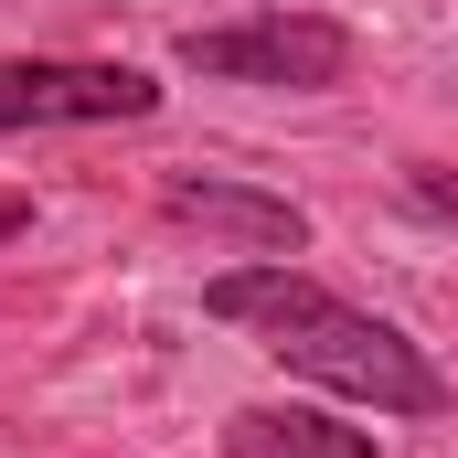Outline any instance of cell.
<instances>
[{
    "label": "cell",
    "instance_id": "7a4b0ae2",
    "mask_svg": "<svg viewBox=\"0 0 458 458\" xmlns=\"http://www.w3.org/2000/svg\"><path fill=\"white\" fill-rule=\"evenodd\" d=\"M182 75H225V86H288L320 97L352 75V32L320 11H245V21H203L182 32Z\"/></svg>",
    "mask_w": 458,
    "mask_h": 458
},
{
    "label": "cell",
    "instance_id": "3957f363",
    "mask_svg": "<svg viewBox=\"0 0 458 458\" xmlns=\"http://www.w3.org/2000/svg\"><path fill=\"white\" fill-rule=\"evenodd\" d=\"M160 86L139 64H54V54H21L0 64V128H107V117H149Z\"/></svg>",
    "mask_w": 458,
    "mask_h": 458
},
{
    "label": "cell",
    "instance_id": "52a82bcc",
    "mask_svg": "<svg viewBox=\"0 0 458 458\" xmlns=\"http://www.w3.org/2000/svg\"><path fill=\"white\" fill-rule=\"evenodd\" d=\"M21 225H32V203H21V192H0V245H11Z\"/></svg>",
    "mask_w": 458,
    "mask_h": 458
},
{
    "label": "cell",
    "instance_id": "5b68a950",
    "mask_svg": "<svg viewBox=\"0 0 458 458\" xmlns=\"http://www.w3.org/2000/svg\"><path fill=\"white\" fill-rule=\"evenodd\" d=\"M225 458H373V437L331 427L320 405H245L225 427Z\"/></svg>",
    "mask_w": 458,
    "mask_h": 458
},
{
    "label": "cell",
    "instance_id": "277c9868",
    "mask_svg": "<svg viewBox=\"0 0 458 458\" xmlns=\"http://www.w3.org/2000/svg\"><path fill=\"white\" fill-rule=\"evenodd\" d=\"M160 203H171V225H203V234H225V245H245V256H277V267L310 245V214L299 203L245 192V182H171Z\"/></svg>",
    "mask_w": 458,
    "mask_h": 458
},
{
    "label": "cell",
    "instance_id": "6da1fadb",
    "mask_svg": "<svg viewBox=\"0 0 458 458\" xmlns=\"http://www.w3.org/2000/svg\"><path fill=\"white\" fill-rule=\"evenodd\" d=\"M203 310L234 320V331H267V352H277L288 373L331 384L352 405H384V416H437V405H448L437 362L405 342L394 320H373V310L331 299V288H310L299 267H234V277L203 288Z\"/></svg>",
    "mask_w": 458,
    "mask_h": 458
},
{
    "label": "cell",
    "instance_id": "8992f818",
    "mask_svg": "<svg viewBox=\"0 0 458 458\" xmlns=\"http://www.w3.org/2000/svg\"><path fill=\"white\" fill-rule=\"evenodd\" d=\"M416 203L427 214H458V171H416Z\"/></svg>",
    "mask_w": 458,
    "mask_h": 458
}]
</instances>
